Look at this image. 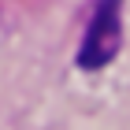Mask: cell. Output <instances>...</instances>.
Returning <instances> with one entry per match:
<instances>
[{"instance_id": "6da1fadb", "label": "cell", "mask_w": 130, "mask_h": 130, "mask_svg": "<svg viewBox=\"0 0 130 130\" xmlns=\"http://www.w3.org/2000/svg\"><path fill=\"white\" fill-rule=\"evenodd\" d=\"M119 11H123V0H97L89 30H86V41H82V48H78V67L97 71V67H104V63L115 60L119 41H123Z\"/></svg>"}]
</instances>
